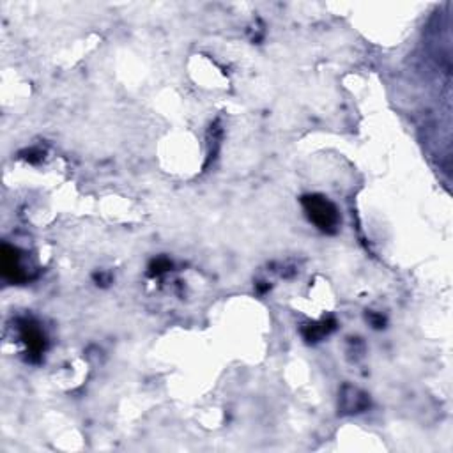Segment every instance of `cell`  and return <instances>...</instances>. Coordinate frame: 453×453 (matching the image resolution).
<instances>
[{"label":"cell","instance_id":"cell-1","mask_svg":"<svg viewBox=\"0 0 453 453\" xmlns=\"http://www.w3.org/2000/svg\"><path fill=\"white\" fill-rule=\"evenodd\" d=\"M305 212L308 220L316 225L317 229L326 234H335L340 223V214H338L337 206L329 202L322 195H305L301 199Z\"/></svg>","mask_w":453,"mask_h":453},{"label":"cell","instance_id":"cell-2","mask_svg":"<svg viewBox=\"0 0 453 453\" xmlns=\"http://www.w3.org/2000/svg\"><path fill=\"white\" fill-rule=\"evenodd\" d=\"M368 406H371L368 395L363 393L362 390L349 386V384H345V386L340 390L338 409H340L342 415H357V412L366 411Z\"/></svg>","mask_w":453,"mask_h":453},{"label":"cell","instance_id":"cell-3","mask_svg":"<svg viewBox=\"0 0 453 453\" xmlns=\"http://www.w3.org/2000/svg\"><path fill=\"white\" fill-rule=\"evenodd\" d=\"M20 335H21V340L25 342L27 349H29V354L32 356L34 362L39 360V356H41L43 351H45L46 347V338H45V333L41 331V328L29 319L21 320Z\"/></svg>","mask_w":453,"mask_h":453},{"label":"cell","instance_id":"cell-4","mask_svg":"<svg viewBox=\"0 0 453 453\" xmlns=\"http://www.w3.org/2000/svg\"><path fill=\"white\" fill-rule=\"evenodd\" d=\"M2 273L8 280L14 283L25 282L27 280V273L21 269L20 266V255H18V250L9 248V246H4L2 248Z\"/></svg>","mask_w":453,"mask_h":453},{"label":"cell","instance_id":"cell-5","mask_svg":"<svg viewBox=\"0 0 453 453\" xmlns=\"http://www.w3.org/2000/svg\"><path fill=\"white\" fill-rule=\"evenodd\" d=\"M335 328H337V320L333 319V317H328V319H322L320 322L307 324L301 333H303V337L307 342H319L320 338L328 337Z\"/></svg>","mask_w":453,"mask_h":453},{"label":"cell","instance_id":"cell-6","mask_svg":"<svg viewBox=\"0 0 453 453\" xmlns=\"http://www.w3.org/2000/svg\"><path fill=\"white\" fill-rule=\"evenodd\" d=\"M168 269H172V262L168 261V258H165V257L154 258L149 266V275L159 276V275H163V273H166Z\"/></svg>","mask_w":453,"mask_h":453},{"label":"cell","instance_id":"cell-7","mask_svg":"<svg viewBox=\"0 0 453 453\" xmlns=\"http://www.w3.org/2000/svg\"><path fill=\"white\" fill-rule=\"evenodd\" d=\"M366 319L371 320V324L374 326L375 329L384 328V322H386V320H384V317H383V316H379V313H374V312H368V313H366Z\"/></svg>","mask_w":453,"mask_h":453},{"label":"cell","instance_id":"cell-8","mask_svg":"<svg viewBox=\"0 0 453 453\" xmlns=\"http://www.w3.org/2000/svg\"><path fill=\"white\" fill-rule=\"evenodd\" d=\"M43 156H45V153H43V151H39V149H29V151H27V162H30V163L41 162Z\"/></svg>","mask_w":453,"mask_h":453}]
</instances>
